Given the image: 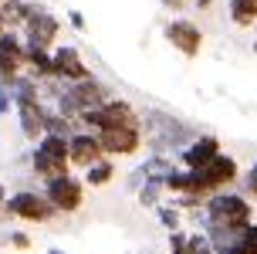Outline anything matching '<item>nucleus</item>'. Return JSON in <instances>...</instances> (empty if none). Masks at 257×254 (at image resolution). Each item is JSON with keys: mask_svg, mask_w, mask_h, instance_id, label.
<instances>
[{"mask_svg": "<svg viewBox=\"0 0 257 254\" xmlns=\"http://www.w3.org/2000/svg\"><path fill=\"white\" fill-rule=\"evenodd\" d=\"M98 139H102L105 156H112V159H128V156H139L146 149V132H142V126L102 129Z\"/></svg>", "mask_w": 257, "mask_h": 254, "instance_id": "nucleus-9", "label": "nucleus"}, {"mask_svg": "<svg viewBox=\"0 0 257 254\" xmlns=\"http://www.w3.org/2000/svg\"><path fill=\"white\" fill-rule=\"evenodd\" d=\"M51 58H54V78H61V81H85L95 75L75 44H54Z\"/></svg>", "mask_w": 257, "mask_h": 254, "instance_id": "nucleus-13", "label": "nucleus"}, {"mask_svg": "<svg viewBox=\"0 0 257 254\" xmlns=\"http://www.w3.org/2000/svg\"><path fill=\"white\" fill-rule=\"evenodd\" d=\"M4 31H7V24H4V14H0V34H4Z\"/></svg>", "mask_w": 257, "mask_h": 254, "instance_id": "nucleus-32", "label": "nucleus"}, {"mask_svg": "<svg viewBox=\"0 0 257 254\" xmlns=\"http://www.w3.org/2000/svg\"><path fill=\"white\" fill-rule=\"evenodd\" d=\"M142 132H146V149L149 152H173L180 156V149L186 142H193L200 136V129H193L190 122H180L176 115L169 112H146L142 115Z\"/></svg>", "mask_w": 257, "mask_h": 254, "instance_id": "nucleus-1", "label": "nucleus"}, {"mask_svg": "<svg viewBox=\"0 0 257 254\" xmlns=\"http://www.w3.org/2000/svg\"><path fill=\"white\" fill-rule=\"evenodd\" d=\"M81 180L88 183L91 190H102V187H108V183L115 180V159H112V156H102L98 163H91L88 170H81Z\"/></svg>", "mask_w": 257, "mask_h": 254, "instance_id": "nucleus-18", "label": "nucleus"}, {"mask_svg": "<svg viewBox=\"0 0 257 254\" xmlns=\"http://www.w3.org/2000/svg\"><path fill=\"white\" fill-rule=\"evenodd\" d=\"M78 122H81V129L102 132V129H118V126H142V112L132 105V102L112 95V99L102 102V105L85 109V112L78 115Z\"/></svg>", "mask_w": 257, "mask_h": 254, "instance_id": "nucleus-5", "label": "nucleus"}, {"mask_svg": "<svg viewBox=\"0 0 257 254\" xmlns=\"http://www.w3.org/2000/svg\"><path fill=\"white\" fill-rule=\"evenodd\" d=\"M68 156H71V170H88L91 163H98L105 156L98 132L95 129H75L68 136Z\"/></svg>", "mask_w": 257, "mask_h": 254, "instance_id": "nucleus-12", "label": "nucleus"}, {"mask_svg": "<svg viewBox=\"0 0 257 254\" xmlns=\"http://www.w3.org/2000/svg\"><path fill=\"white\" fill-rule=\"evenodd\" d=\"M190 254H217L206 230H190Z\"/></svg>", "mask_w": 257, "mask_h": 254, "instance_id": "nucleus-22", "label": "nucleus"}, {"mask_svg": "<svg viewBox=\"0 0 257 254\" xmlns=\"http://www.w3.org/2000/svg\"><path fill=\"white\" fill-rule=\"evenodd\" d=\"M206 210V227H227V230H244L254 220V203L240 190H220L210 193L203 203ZM203 227V230H206Z\"/></svg>", "mask_w": 257, "mask_h": 254, "instance_id": "nucleus-2", "label": "nucleus"}, {"mask_svg": "<svg viewBox=\"0 0 257 254\" xmlns=\"http://www.w3.org/2000/svg\"><path fill=\"white\" fill-rule=\"evenodd\" d=\"M4 214L7 217H17V220H24V224H51L58 214V207H54L44 190H34V187H21V190H14L4 203Z\"/></svg>", "mask_w": 257, "mask_h": 254, "instance_id": "nucleus-6", "label": "nucleus"}, {"mask_svg": "<svg viewBox=\"0 0 257 254\" xmlns=\"http://www.w3.org/2000/svg\"><path fill=\"white\" fill-rule=\"evenodd\" d=\"M27 48V75H34L38 81H48V78H54V58L48 48H38V44H24Z\"/></svg>", "mask_w": 257, "mask_h": 254, "instance_id": "nucleus-16", "label": "nucleus"}, {"mask_svg": "<svg viewBox=\"0 0 257 254\" xmlns=\"http://www.w3.org/2000/svg\"><path fill=\"white\" fill-rule=\"evenodd\" d=\"M233 27H254L257 24V0H227Z\"/></svg>", "mask_w": 257, "mask_h": 254, "instance_id": "nucleus-20", "label": "nucleus"}, {"mask_svg": "<svg viewBox=\"0 0 257 254\" xmlns=\"http://www.w3.org/2000/svg\"><path fill=\"white\" fill-rule=\"evenodd\" d=\"M11 112H14V95L7 85H0V119H7Z\"/></svg>", "mask_w": 257, "mask_h": 254, "instance_id": "nucleus-26", "label": "nucleus"}, {"mask_svg": "<svg viewBox=\"0 0 257 254\" xmlns=\"http://www.w3.org/2000/svg\"><path fill=\"white\" fill-rule=\"evenodd\" d=\"M223 152V146H220L217 136H210V132H200L193 142H186L180 149V166H186V170H200V166H206L213 156H220Z\"/></svg>", "mask_w": 257, "mask_h": 254, "instance_id": "nucleus-14", "label": "nucleus"}, {"mask_svg": "<svg viewBox=\"0 0 257 254\" xmlns=\"http://www.w3.org/2000/svg\"><path fill=\"white\" fill-rule=\"evenodd\" d=\"M7 197H11V193H7V183H0V214H4V203H7Z\"/></svg>", "mask_w": 257, "mask_h": 254, "instance_id": "nucleus-30", "label": "nucleus"}, {"mask_svg": "<svg viewBox=\"0 0 257 254\" xmlns=\"http://www.w3.org/2000/svg\"><path fill=\"white\" fill-rule=\"evenodd\" d=\"M159 4H163L166 11H173V14H183V11H186V4H190V0H159Z\"/></svg>", "mask_w": 257, "mask_h": 254, "instance_id": "nucleus-28", "label": "nucleus"}, {"mask_svg": "<svg viewBox=\"0 0 257 254\" xmlns=\"http://www.w3.org/2000/svg\"><path fill=\"white\" fill-rule=\"evenodd\" d=\"M240 247H244L247 254H257V224H254V220L240 230Z\"/></svg>", "mask_w": 257, "mask_h": 254, "instance_id": "nucleus-23", "label": "nucleus"}, {"mask_svg": "<svg viewBox=\"0 0 257 254\" xmlns=\"http://www.w3.org/2000/svg\"><path fill=\"white\" fill-rule=\"evenodd\" d=\"M68 24L75 27V31H88V21H85L81 11H68Z\"/></svg>", "mask_w": 257, "mask_h": 254, "instance_id": "nucleus-27", "label": "nucleus"}, {"mask_svg": "<svg viewBox=\"0 0 257 254\" xmlns=\"http://www.w3.org/2000/svg\"><path fill=\"white\" fill-rule=\"evenodd\" d=\"M34 0H0V14H4V24L11 31H21L27 24V17L34 14Z\"/></svg>", "mask_w": 257, "mask_h": 254, "instance_id": "nucleus-17", "label": "nucleus"}, {"mask_svg": "<svg viewBox=\"0 0 257 254\" xmlns=\"http://www.w3.org/2000/svg\"><path fill=\"white\" fill-rule=\"evenodd\" d=\"M21 34H24V44H38V48L54 51V44L61 38V17H54L51 11H44L38 4L34 14L27 17V24L21 27Z\"/></svg>", "mask_w": 257, "mask_h": 254, "instance_id": "nucleus-10", "label": "nucleus"}, {"mask_svg": "<svg viewBox=\"0 0 257 254\" xmlns=\"http://www.w3.org/2000/svg\"><path fill=\"white\" fill-rule=\"evenodd\" d=\"M48 254H64V251H58V247H51V251H48Z\"/></svg>", "mask_w": 257, "mask_h": 254, "instance_id": "nucleus-34", "label": "nucleus"}, {"mask_svg": "<svg viewBox=\"0 0 257 254\" xmlns=\"http://www.w3.org/2000/svg\"><path fill=\"white\" fill-rule=\"evenodd\" d=\"M254 54H257V24H254Z\"/></svg>", "mask_w": 257, "mask_h": 254, "instance_id": "nucleus-33", "label": "nucleus"}, {"mask_svg": "<svg viewBox=\"0 0 257 254\" xmlns=\"http://www.w3.org/2000/svg\"><path fill=\"white\" fill-rule=\"evenodd\" d=\"M7 244H11L14 251H31V234H27V230H11V234H7Z\"/></svg>", "mask_w": 257, "mask_h": 254, "instance_id": "nucleus-24", "label": "nucleus"}, {"mask_svg": "<svg viewBox=\"0 0 257 254\" xmlns=\"http://www.w3.org/2000/svg\"><path fill=\"white\" fill-rule=\"evenodd\" d=\"M31 173L44 183L51 177H61V173H71V156H68V136H51L44 132L34 149H31Z\"/></svg>", "mask_w": 257, "mask_h": 254, "instance_id": "nucleus-4", "label": "nucleus"}, {"mask_svg": "<svg viewBox=\"0 0 257 254\" xmlns=\"http://www.w3.org/2000/svg\"><path fill=\"white\" fill-rule=\"evenodd\" d=\"M27 68V48L21 31H4L0 34V85H7L14 75H21Z\"/></svg>", "mask_w": 257, "mask_h": 254, "instance_id": "nucleus-11", "label": "nucleus"}, {"mask_svg": "<svg viewBox=\"0 0 257 254\" xmlns=\"http://www.w3.org/2000/svg\"><path fill=\"white\" fill-rule=\"evenodd\" d=\"M44 197L58 207V214H78L81 207H85V193H88V183L81 177H75V170L71 173H61V177H51L44 180Z\"/></svg>", "mask_w": 257, "mask_h": 254, "instance_id": "nucleus-7", "label": "nucleus"}, {"mask_svg": "<svg viewBox=\"0 0 257 254\" xmlns=\"http://www.w3.org/2000/svg\"><path fill=\"white\" fill-rule=\"evenodd\" d=\"M193 4H196L200 11H210V7H213V0H193Z\"/></svg>", "mask_w": 257, "mask_h": 254, "instance_id": "nucleus-31", "label": "nucleus"}, {"mask_svg": "<svg viewBox=\"0 0 257 254\" xmlns=\"http://www.w3.org/2000/svg\"><path fill=\"white\" fill-rule=\"evenodd\" d=\"M163 193H166L163 177H146L142 187L136 190V200H139V207H146V210H156V207L163 203Z\"/></svg>", "mask_w": 257, "mask_h": 254, "instance_id": "nucleus-19", "label": "nucleus"}, {"mask_svg": "<svg viewBox=\"0 0 257 254\" xmlns=\"http://www.w3.org/2000/svg\"><path fill=\"white\" fill-rule=\"evenodd\" d=\"M163 38H166V44H173V51H180L183 58H190V61L200 58V51H203V31L190 17H173V21H166L163 24Z\"/></svg>", "mask_w": 257, "mask_h": 254, "instance_id": "nucleus-8", "label": "nucleus"}, {"mask_svg": "<svg viewBox=\"0 0 257 254\" xmlns=\"http://www.w3.org/2000/svg\"><path fill=\"white\" fill-rule=\"evenodd\" d=\"M237 180H240V163L233 159L230 152H220V156H213L206 166L190 170V193L210 197V193L230 190Z\"/></svg>", "mask_w": 257, "mask_h": 254, "instance_id": "nucleus-3", "label": "nucleus"}, {"mask_svg": "<svg viewBox=\"0 0 257 254\" xmlns=\"http://www.w3.org/2000/svg\"><path fill=\"white\" fill-rule=\"evenodd\" d=\"M240 183H244V193L250 197V200H257V159L250 163V170H247L244 177H240Z\"/></svg>", "mask_w": 257, "mask_h": 254, "instance_id": "nucleus-25", "label": "nucleus"}, {"mask_svg": "<svg viewBox=\"0 0 257 254\" xmlns=\"http://www.w3.org/2000/svg\"><path fill=\"white\" fill-rule=\"evenodd\" d=\"M217 254H247V251L240 247V241H237V244H227V247H217Z\"/></svg>", "mask_w": 257, "mask_h": 254, "instance_id": "nucleus-29", "label": "nucleus"}, {"mask_svg": "<svg viewBox=\"0 0 257 254\" xmlns=\"http://www.w3.org/2000/svg\"><path fill=\"white\" fill-rule=\"evenodd\" d=\"M14 115H17V122H21V132H24V139L38 142L41 136H44V119H48V102H44V99L14 105Z\"/></svg>", "mask_w": 257, "mask_h": 254, "instance_id": "nucleus-15", "label": "nucleus"}, {"mask_svg": "<svg viewBox=\"0 0 257 254\" xmlns=\"http://www.w3.org/2000/svg\"><path fill=\"white\" fill-rule=\"evenodd\" d=\"M156 217H159V224H163L169 234L183 227V210L173 200H169V203H159V207H156Z\"/></svg>", "mask_w": 257, "mask_h": 254, "instance_id": "nucleus-21", "label": "nucleus"}]
</instances>
